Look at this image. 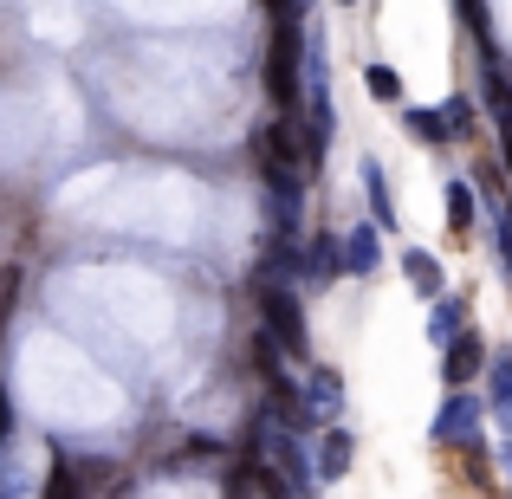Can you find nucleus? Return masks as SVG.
<instances>
[{
	"instance_id": "f257e3e1",
	"label": "nucleus",
	"mask_w": 512,
	"mask_h": 499,
	"mask_svg": "<svg viewBox=\"0 0 512 499\" xmlns=\"http://www.w3.org/2000/svg\"><path fill=\"white\" fill-rule=\"evenodd\" d=\"M266 91L273 104H299V26H279L273 33V59H266Z\"/></svg>"
},
{
	"instance_id": "f03ea898",
	"label": "nucleus",
	"mask_w": 512,
	"mask_h": 499,
	"mask_svg": "<svg viewBox=\"0 0 512 499\" xmlns=\"http://www.w3.org/2000/svg\"><path fill=\"white\" fill-rule=\"evenodd\" d=\"M260 312H266V325H273V337H279L286 350H299V344H305V318H299V305H292L279 286H266V292H260Z\"/></svg>"
},
{
	"instance_id": "7ed1b4c3",
	"label": "nucleus",
	"mask_w": 512,
	"mask_h": 499,
	"mask_svg": "<svg viewBox=\"0 0 512 499\" xmlns=\"http://www.w3.org/2000/svg\"><path fill=\"white\" fill-rule=\"evenodd\" d=\"M480 370V344L474 337H461V344L448 350V383H461V376H474Z\"/></svg>"
},
{
	"instance_id": "20e7f679",
	"label": "nucleus",
	"mask_w": 512,
	"mask_h": 499,
	"mask_svg": "<svg viewBox=\"0 0 512 499\" xmlns=\"http://www.w3.org/2000/svg\"><path fill=\"white\" fill-rule=\"evenodd\" d=\"M363 78H370V91H376V98H383V104H396V98H402V78L389 72V65H370V72H363Z\"/></svg>"
},
{
	"instance_id": "39448f33",
	"label": "nucleus",
	"mask_w": 512,
	"mask_h": 499,
	"mask_svg": "<svg viewBox=\"0 0 512 499\" xmlns=\"http://www.w3.org/2000/svg\"><path fill=\"white\" fill-rule=\"evenodd\" d=\"M344 7H350V0H344Z\"/></svg>"
}]
</instances>
